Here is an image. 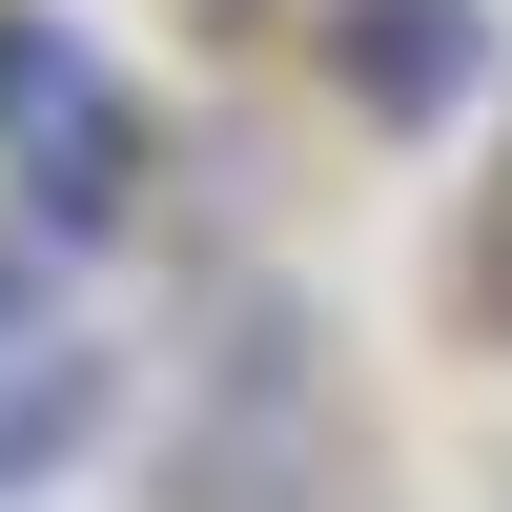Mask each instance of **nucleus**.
Returning a JSON list of instances; mask_svg holds the SVG:
<instances>
[{
	"label": "nucleus",
	"mask_w": 512,
	"mask_h": 512,
	"mask_svg": "<svg viewBox=\"0 0 512 512\" xmlns=\"http://www.w3.org/2000/svg\"><path fill=\"white\" fill-rule=\"evenodd\" d=\"M144 164H164L144 82H123L62 0H0V205H21L41 246H123L144 226Z\"/></svg>",
	"instance_id": "1"
},
{
	"label": "nucleus",
	"mask_w": 512,
	"mask_h": 512,
	"mask_svg": "<svg viewBox=\"0 0 512 512\" xmlns=\"http://www.w3.org/2000/svg\"><path fill=\"white\" fill-rule=\"evenodd\" d=\"M164 512H349V431H328V390H308L287 328H246V349L185 390V431H164Z\"/></svg>",
	"instance_id": "2"
},
{
	"label": "nucleus",
	"mask_w": 512,
	"mask_h": 512,
	"mask_svg": "<svg viewBox=\"0 0 512 512\" xmlns=\"http://www.w3.org/2000/svg\"><path fill=\"white\" fill-rule=\"evenodd\" d=\"M492 0H349L328 21V82H349V123H390V144H431V123L492 103Z\"/></svg>",
	"instance_id": "3"
},
{
	"label": "nucleus",
	"mask_w": 512,
	"mask_h": 512,
	"mask_svg": "<svg viewBox=\"0 0 512 512\" xmlns=\"http://www.w3.org/2000/svg\"><path fill=\"white\" fill-rule=\"evenodd\" d=\"M103 431H123V349H103V328H62V308L0 328V512H41Z\"/></svg>",
	"instance_id": "4"
},
{
	"label": "nucleus",
	"mask_w": 512,
	"mask_h": 512,
	"mask_svg": "<svg viewBox=\"0 0 512 512\" xmlns=\"http://www.w3.org/2000/svg\"><path fill=\"white\" fill-rule=\"evenodd\" d=\"M0 328H41V226L0 205Z\"/></svg>",
	"instance_id": "5"
}]
</instances>
